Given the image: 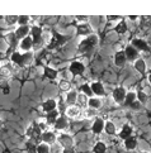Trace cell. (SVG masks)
<instances>
[{"mask_svg": "<svg viewBox=\"0 0 151 153\" xmlns=\"http://www.w3.org/2000/svg\"><path fill=\"white\" fill-rule=\"evenodd\" d=\"M132 134V128H131V125H128V124H125L122 127V130H121V133H120V137L122 139H127L129 138Z\"/></svg>", "mask_w": 151, "mask_h": 153, "instance_id": "21", "label": "cell"}, {"mask_svg": "<svg viewBox=\"0 0 151 153\" xmlns=\"http://www.w3.org/2000/svg\"><path fill=\"white\" fill-rule=\"evenodd\" d=\"M149 81H150V84H151V72H150V75H149Z\"/></svg>", "mask_w": 151, "mask_h": 153, "instance_id": "48", "label": "cell"}, {"mask_svg": "<svg viewBox=\"0 0 151 153\" xmlns=\"http://www.w3.org/2000/svg\"><path fill=\"white\" fill-rule=\"evenodd\" d=\"M4 20H5V23H7L8 25H13L15 23H18V17L17 15H5Z\"/></svg>", "mask_w": 151, "mask_h": 153, "instance_id": "34", "label": "cell"}, {"mask_svg": "<svg viewBox=\"0 0 151 153\" xmlns=\"http://www.w3.org/2000/svg\"><path fill=\"white\" fill-rule=\"evenodd\" d=\"M31 37H32V41H33V48L34 50H40L42 47V43H43V39H42V28L40 27H32L31 28Z\"/></svg>", "mask_w": 151, "mask_h": 153, "instance_id": "3", "label": "cell"}, {"mask_svg": "<svg viewBox=\"0 0 151 153\" xmlns=\"http://www.w3.org/2000/svg\"><path fill=\"white\" fill-rule=\"evenodd\" d=\"M58 86H60V89L64 90V91H69L70 87H71L70 82H69V81H66V80H61L60 84H58Z\"/></svg>", "mask_w": 151, "mask_h": 153, "instance_id": "41", "label": "cell"}, {"mask_svg": "<svg viewBox=\"0 0 151 153\" xmlns=\"http://www.w3.org/2000/svg\"><path fill=\"white\" fill-rule=\"evenodd\" d=\"M1 128H3V120L0 119V129H1Z\"/></svg>", "mask_w": 151, "mask_h": 153, "instance_id": "47", "label": "cell"}, {"mask_svg": "<svg viewBox=\"0 0 151 153\" xmlns=\"http://www.w3.org/2000/svg\"><path fill=\"white\" fill-rule=\"evenodd\" d=\"M88 105L90 106V109H99L100 105H102V101L99 99H96V97H91V99L88 100Z\"/></svg>", "mask_w": 151, "mask_h": 153, "instance_id": "31", "label": "cell"}, {"mask_svg": "<svg viewBox=\"0 0 151 153\" xmlns=\"http://www.w3.org/2000/svg\"><path fill=\"white\" fill-rule=\"evenodd\" d=\"M80 113H81L80 108H79V106H75V105L69 106V108L66 109V115H67L69 118H71V119L78 118V117L80 115Z\"/></svg>", "mask_w": 151, "mask_h": 153, "instance_id": "18", "label": "cell"}, {"mask_svg": "<svg viewBox=\"0 0 151 153\" xmlns=\"http://www.w3.org/2000/svg\"><path fill=\"white\" fill-rule=\"evenodd\" d=\"M126 62H127V59H126V56H125V52H122V51L117 52L116 56H114V63L118 67H123L126 65Z\"/></svg>", "mask_w": 151, "mask_h": 153, "instance_id": "17", "label": "cell"}, {"mask_svg": "<svg viewBox=\"0 0 151 153\" xmlns=\"http://www.w3.org/2000/svg\"><path fill=\"white\" fill-rule=\"evenodd\" d=\"M57 118H58V113H57L56 110H53V111H51V113H48V115H47V118H46V122H47V124L53 125V124L56 123Z\"/></svg>", "mask_w": 151, "mask_h": 153, "instance_id": "28", "label": "cell"}, {"mask_svg": "<svg viewBox=\"0 0 151 153\" xmlns=\"http://www.w3.org/2000/svg\"><path fill=\"white\" fill-rule=\"evenodd\" d=\"M125 56L127 61H136L137 57H138V52L136 48H133L132 46H127L126 47V51H125Z\"/></svg>", "mask_w": 151, "mask_h": 153, "instance_id": "9", "label": "cell"}, {"mask_svg": "<svg viewBox=\"0 0 151 153\" xmlns=\"http://www.w3.org/2000/svg\"><path fill=\"white\" fill-rule=\"evenodd\" d=\"M76 19L79 22H81V23H86V22L89 20V17H86V15H78Z\"/></svg>", "mask_w": 151, "mask_h": 153, "instance_id": "43", "label": "cell"}, {"mask_svg": "<svg viewBox=\"0 0 151 153\" xmlns=\"http://www.w3.org/2000/svg\"><path fill=\"white\" fill-rule=\"evenodd\" d=\"M12 61H13L14 63H17L18 66L24 67V66H23V56H22L19 52H14V53L12 54Z\"/></svg>", "mask_w": 151, "mask_h": 153, "instance_id": "29", "label": "cell"}, {"mask_svg": "<svg viewBox=\"0 0 151 153\" xmlns=\"http://www.w3.org/2000/svg\"><path fill=\"white\" fill-rule=\"evenodd\" d=\"M41 140H43V143H46L47 146H48V144H53V143H55V142L57 140V137L55 135V133H53V132L46 130V132L42 133Z\"/></svg>", "mask_w": 151, "mask_h": 153, "instance_id": "8", "label": "cell"}, {"mask_svg": "<svg viewBox=\"0 0 151 153\" xmlns=\"http://www.w3.org/2000/svg\"><path fill=\"white\" fill-rule=\"evenodd\" d=\"M76 99H78V94L75 91H69L67 92V96H66V102L69 104L70 106H73L75 102H76Z\"/></svg>", "mask_w": 151, "mask_h": 153, "instance_id": "27", "label": "cell"}, {"mask_svg": "<svg viewBox=\"0 0 151 153\" xmlns=\"http://www.w3.org/2000/svg\"><path fill=\"white\" fill-rule=\"evenodd\" d=\"M41 128H40V123H37V122H33V123H31L28 125V128H27L25 130V134L28 138H31L33 142H38L41 140Z\"/></svg>", "mask_w": 151, "mask_h": 153, "instance_id": "1", "label": "cell"}, {"mask_svg": "<svg viewBox=\"0 0 151 153\" xmlns=\"http://www.w3.org/2000/svg\"><path fill=\"white\" fill-rule=\"evenodd\" d=\"M126 30H127L126 22L125 20H121L120 23H118V25L116 27V32H117V33H120V34H123V33H126Z\"/></svg>", "mask_w": 151, "mask_h": 153, "instance_id": "33", "label": "cell"}, {"mask_svg": "<svg viewBox=\"0 0 151 153\" xmlns=\"http://www.w3.org/2000/svg\"><path fill=\"white\" fill-rule=\"evenodd\" d=\"M91 130H93L94 134H100V133L104 130V120L100 119V118L95 119L93 127H91Z\"/></svg>", "mask_w": 151, "mask_h": 153, "instance_id": "11", "label": "cell"}, {"mask_svg": "<svg viewBox=\"0 0 151 153\" xmlns=\"http://www.w3.org/2000/svg\"><path fill=\"white\" fill-rule=\"evenodd\" d=\"M137 100V96H136V92H133V91H129L127 92V95H126V99H125V105L127 106H131L132 104Z\"/></svg>", "mask_w": 151, "mask_h": 153, "instance_id": "23", "label": "cell"}, {"mask_svg": "<svg viewBox=\"0 0 151 153\" xmlns=\"http://www.w3.org/2000/svg\"><path fill=\"white\" fill-rule=\"evenodd\" d=\"M28 22H29V17H28V15H20V17H18V23H19V27L28 25Z\"/></svg>", "mask_w": 151, "mask_h": 153, "instance_id": "40", "label": "cell"}, {"mask_svg": "<svg viewBox=\"0 0 151 153\" xmlns=\"http://www.w3.org/2000/svg\"><path fill=\"white\" fill-rule=\"evenodd\" d=\"M57 142L60 143L61 147H64V148H73V146H74L73 137L69 135V134H60L57 137Z\"/></svg>", "mask_w": 151, "mask_h": 153, "instance_id": "6", "label": "cell"}, {"mask_svg": "<svg viewBox=\"0 0 151 153\" xmlns=\"http://www.w3.org/2000/svg\"><path fill=\"white\" fill-rule=\"evenodd\" d=\"M22 56H23V66H27V65H29L32 62V58H33L32 52H25L24 54H22Z\"/></svg>", "mask_w": 151, "mask_h": 153, "instance_id": "36", "label": "cell"}, {"mask_svg": "<svg viewBox=\"0 0 151 153\" xmlns=\"http://www.w3.org/2000/svg\"><path fill=\"white\" fill-rule=\"evenodd\" d=\"M122 17H120V15H108L107 19L108 20H112V22H114V20H120Z\"/></svg>", "mask_w": 151, "mask_h": 153, "instance_id": "44", "label": "cell"}, {"mask_svg": "<svg viewBox=\"0 0 151 153\" xmlns=\"http://www.w3.org/2000/svg\"><path fill=\"white\" fill-rule=\"evenodd\" d=\"M46 79H51V80H55L57 77V71L50 68V67H45V74H43Z\"/></svg>", "mask_w": 151, "mask_h": 153, "instance_id": "26", "label": "cell"}, {"mask_svg": "<svg viewBox=\"0 0 151 153\" xmlns=\"http://www.w3.org/2000/svg\"><path fill=\"white\" fill-rule=\"evenodd\" d=\"M84 71H85V66L81 62L75 61V62H73L71 65H70V72H71L74 76L81 75V74H84Z\"/></svg>", "mask_w": 151, "mask_h": 153, "instance_id": "7", "label": "cell"}, {"mask_svg": "<svg viewBox=\"0 0 151 153\" xmlns=\"http://www.w3.org/2000/svg\"><path fill=\"white\" fill-rule=\"evenodd\" d=\"M131 46L133 48H136V50H140V51H149V46L147 43L142 41V39H138V38H136V39H133Z\"/></svg>", "mask_w": 151, "mask_h": 153, "instance_id": "13", "label": "cell"}, {"mask_svg": "<svg viewBox=\"0 0 151 153\" xmlns=\"http://www.w3.org/2000/svg\"><path fill=\"white\" fill-rule=\"evenodd\" d=\"M20 48L24 52H29L32 48H33V41H32V37H25L24 39L20 41Z\"/></svg>", "mask_w": 151, "mask_h": 153, "instance_id": "12", "label": "cell"}, {"mask_svg": "<svg viewBox=\"0 0 151 153\" xmlns=\"http://www.w3.org/2000/svg\"><path fill=\"white\" fill-rule=\"evenodd\" d=\"M66 41H67V38L65 36H61V34L56 33V32H53V37L51 38V42H50V45H48V47H50V50L58 48L60 46H62Z\"/></svg>", "mask_w": 151, "mask_h": 153, "instance_id": "4", "label": "cell"}, {"mask_svg": "<svg viewBox=\"0 0 151 153\" xmlns=\"http://www.w3.org/2000/svg\"><path fill=\"white\" fill-rule=\"evenodd\" d=\"M42 110L46 113H51L53 110H56V101L53 99H48L42 104Z\"/></svg>", "mask_w": 151, "mask_h": 153, "instance_id": "15", "label": "cell"}, {"mask_svg": "<svg viewBox=\"0 0 151 153\" xmlns=\"http://www.w3.org/2000/svg\"><path fill=\"white\" fill-rule=\"evenodd\" d=\"M136 96H137V101L140 104H146L147 102V96H146V94H145L144 91H138L136 94Z\"/></svg>", "mask_w": 151, "mask_h": 153, "instance_id": "37", "label": "cell"}, {"mask_svg": "<svg viewBox=\"0 0 151 153\" xmlns=\"http://www.w3.org/2000/svg\"><path fill=\"white\" fill-rule=\"evenodd\" d=\"M135 68H136L140 74H145V71H146V63H145V61L142 58L135 61Z\"/></svg>", "mask_w": 151, "mask_h": 153, "instance_id": "24", "label": "cell"}, {"mask_svg": "<svg viewBox=\"0 0 151 153\" xmlns=\"http://www.w3.org/2000/svg\"><path fill=\"white\" fill-rule=\"evenodd\" d=\"M12 74H13V66L10 63H4L3 66H0V75L4 76L5 79H9Z\"/></svg>", "mask_w": 151, "mask_h": 153, "instance_id": "16", "label": "cell"}, {"mask_svg": "<svg viewBox=\"0 0 151 153\" xmlns=\"http://www.w3.org/2000/svg\"><path fill=\"white\" fill-rule=\"evenodd\" d=\"M64 153H75L73 148H65L64 149Z\"/></svg>", "mask_w": 151, "mask_h": 153, "instance_id": "45", "label": "cell"}, {"mask_svg": "<svg viewBox=\"0 0 151 153\" xmlns=\"http://www.w3.org/2000/svg\"><path fill=\"white\" fill-rule=\"evenodd\" d=\"M76 102L79 104L81 108H85L86 105H88V99H86V95L84 94H80L78 95V99H76Z\"/></svg>", "mask_w": 151, "mask_h": 153, "instance_id": "35", "label": "cell"}, {"mask_svg": "<svg viewBox=\"0 0 151 153\" xmlns=\"http://www.w3.org/2000/svg\"><path fill=\"white\" fill-rule=\"evenodd\" d=\"M81 92L84 95H86V96H91L93 95V91H91V87L89 86V85H86V84H84V85H81Z\"/></svg>", "mask_w": 151, "mask_h": 153, "instance_id": "39", "label": "cell"}, {"mask_svg": "<svg viewBox=\"0 0 151 153\" xmlns=\"http://www.w3.org/2000/svg\"><path fill=\"white\" fill-rule=\"evenodd\" d=\"M138 17H137V15H131V17H129V19H131V20H136Z\"/></svg>", "mask_w": 151, "mask_h": 153, "instance_id": "46", "label": "cell"}, {"mask_svg": "<svg viewBox=\"0 0 151 153\" xmlns=\"http://www.w3.org/2000/svg\"><path fill=\"white\" fill-rule=\"evenodd\" d=\"M78 34L79 36H90L91 33V27L88 24V23H81L78 25Z\"/></svg>", "mask_w": 151, "mask_h": 153, "instance_id": "14", "label": "cell"}, {"mask_svg": "<svg viewBox=\"0 0 151 153\" xmlns=\"http://www.w3.org/2000/svg\"><path fill=\"white\" fill-rule=\"evenodd\" d=\"M91 91H93V94L95 95H98V96H103L105 94V91H104V87L103 85H102L100 82H94V84H91Z\"/></svg>", "mask_w": 151, "mask_h": 153, "instance_id": "20", "label": "cell"}, {"mask_svg": "<svg viewBox=\"0 0 151 153\" xmlns=\"http://www.w3.org/2000/svg\"><path fill=\"white\" fill-rule=\"evenodd\" d=\"M29 32H31L29 27L28 25H23V27H19V28H17V30L14 32V34H15V37H17V39L19 41V39H24L25 37H28Z\"/></svg>", "mask_w": 151, "mask_h": 153, "instance_id": "10", "label": "cell"}, {"mask_svg": "<svg viewBox=\"0 0 151 153\" xmlns=\"http://www.w3.org/2000/svg\"><path fill=\"white\" fill-rule=\"evenodd\" d=\"M126 95H127V91L125 87H116L114 90H113V100H114L117 104H122L125 102V99H126Z\"/></svg>", "mask_w": 151, "mask_h": 153, "instance_id": "5", "label": "cell"}, {"mask_svg": "<svg viewBox=\"0 0 151 153\" xmlns=\"http://www.w3.org/2000/svg\"><path fill=\"white\" fill-rule=\"evenodd\" d=\"M96 43H98V37L95 34H90L88 36V38H85L80 42L79 45V51L80 52H88V51H91L93 50V47L96 46Z\"/></svg>", "mask_w": 151, "mask_h": 153, "instance_id": "2", "label": "cell"}, {"mask_svg": "<svg viewBox=\"0 0 151 153\" xmlns=\"http://www.w3.org/2000/svg\"><path fill=\"white\" fill-rule=\"evenodd\" d=\"M0 61H1V58H0Z\"/></svg>", "mask_w": 151, "mask_h": 153, "instance_id": "50", "label": "cell"}, {"mask_svg": "<svg viewBox=\"0 0 151 153\" xmlns=\"http://www.w3.org/2000/svg\"><path fill=\"white\" fill-rule=\"evenodd\" d=\"M94 153H105L107 151V146L103 143V142H98L95 146H94Z\"/></svg>", "mask_w": 151, "mask_h": 153, "instance_id": "32", "label": "cell"}, {"mask_svg": "<svg viewBox=\"0 0 151 153\" xmlns=\"http://www.w3.org/2000/svg\"><path fill=\"white\" fill-rule=\"evenodd\" d=\"M142 153H147V152H142Z\"/></svg>", "mask_w": 151, "mask_h": 153, "instance_id": "49", "label": "cell"}, {"mask_svg": "<svg viewBox=\"0 0 151 153\" xmlns=\"http://www.w3.org/2000/svg\"><path fill=\"white\" fill-rule=\"evenodd\" d=\"M5 41H7V43L10 47H15L17 46V42H18L17 37H15V34H14V32H10V33L5 34Z\"/></svg>", "mask_w": 151, "mask_h": 153, "instance_id": "22", "label": "cell"}, {"mask_svg": "<svg viewBox=\"0 0 151 153\" xmlns=\"http://www.w3.org/2000/svg\"><path fill=\"white\" fill-rule=\"evenodd\" d=\"M37 153H50V148L46 143L37 144Z\"/></svg>", "mask_w": 151, "mask_h": 153, "instance_id": "38", "label": "cell"}, {"mask_svg": "<svg viewBox=\"0 0 151 153\" xmlns=\"http://www.w3.org/2000/svg\"><path fill=\"white\" fill-rule=\"evenodd\" d=\"M96 115V110L95 109H86V110L84 111V117L85 118H93V117H95Z\"/></svg>", "mask_w": 151, "mask_h": 153, "instance_id": "42", "label": "cell"}, {"mask_svg": "<svg viewBox=\"0 0 151 153\" xmlns=\"http://www.w3.org/2000/svg\"><path fill=\"white\" fill-rule=\"evenodd\" d=\"M53 125H55V129H57V130H64V129L67 128L69 123H67V119L65 118V117H58L57 120H56V123L53 124Z\"/></svg>", "mask_w": 151, "mask_h": 153, "instance_id": "19", "label": "cell"}, {"mask_svg": "<svg viewBox=\"0 0 151 153\" xmlns=\"http://www.w3.org/2000/svg\"><path fill=\"white\" fill-rule=\"evenodd\" d=\"M104 130H105V133L109 135L116 134V125L112 122H107V123H104Z\"/></svg>", "mask_w": 151, "mask_h": 153, "instance_id": "30", "label": "cell"}, {"mask_svg": "<svg viewBox=\"0 0 151 153\" xmlns=\"http://www.w3.org/2000/svg\"><path fill=\"white\" fill-rule=\"evenodd\" d=\"M136 146H137V140H136V138H133V137H129V138L125 139V147L127 149L132 151L136 148Z\"/></svg>", "mask_w": 151, "mask_h": 153, "instance_id": "25", "label": "cell"}]
</instances>
